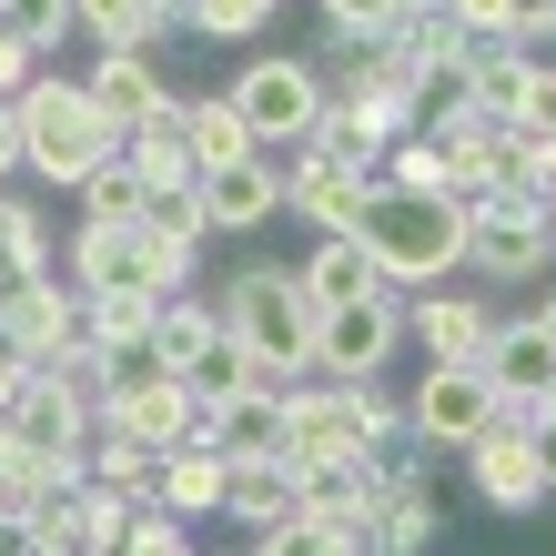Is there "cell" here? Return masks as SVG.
<instances>
[{"mask_svg": "<svg viewBox=\"0 0 556 556\" xmlns=\"http://www.w3.org/2000/svg\"><path fill=\"white\" fill-rule=\"evenodd\" d=\"M182 132H192V173H213V162L253 152L243 112H233V91H182Z\"/></svg>", "mask_w": 556, "mask_h": 556, "instance_id": "24", "label": "cell"}, {"mask_svg": "<svg viewBox=\"0 0 556 556\" xmlns=\"http://www.w3.org/2000/svg\"><path fill=\"white\" fill-rule=\"evenodd\" d=\"M274 21V0H192L182 30H203V41H253V30Z\"/></svg>", "mask_w": 556, "mask_h": 556, "instance_id": "32", "label": "cell"}, {"mask_svg": "<svg viewBox=\"0 0 556 556\" xmlns=\"http://www.w3.org/2000/svg\"><path fill=\"white\" fill-rule=\"evenodd\" d=\"M223 91H233L243 132L274 152V142H304V132H314V112H324V61L264 51V61H243V81H223Z\"/></svg>", "mask_w": 556, "mask_h": 556, "instance_id": "5", "label": "cell"}, {"mask_svg": "<svg viewBox=\"0 0 556 556\" xmlns=\"http://www.w3.org/2000/svg\"><path fill=\"white\" fill-rule=\"evenodd\" d=\"M11 546H30V556H91V536H81V485H51V496H30V506H21V527H11Z\"/></svg>", "mask_w": 556, "mask_h": 556, "instance_id": "23", "label": "cell"}, {"mask_svg": "<svg viewBox=\"0 0 556 556\" xmlns=\"http://www.w3.org/2000/svg\"><path fill=\"white\" fill-rule=\"evenodd\" d=\"M122 527H132V485L81 476V536H91V556H112V546H122Z\"/></svg>", "mask_w": 556, "mask_h": 556, "instance_id": "30", "label": "cell"}, {"mask_svg": "<svg viewBox=\"0 0 556 556\" xmlns=\"http://www.w3.org/2000/svg\"><path fill=\"white\" fill-rule=\"evenodd\" d=\"M173 375H182V384H192V395H203V405L243 395V384H264V365H253V354H243V334H233V324H213V334L192 344V354H182ZM274 384H283V375H274Z\"/></svg>", "mask_w": 556, "mask_h": 556, "instance_id": "21", "label": "cell"}, {"mask_svg": "<svg viewBox=\"0 0 556 556\" xmlns=\"http://www.w3.org/2000/svg\"><path fill=\"white\" fill-rule=\"evenodd\" d=\"M405 344V293H354V304H324L314 314V375H384Z\"/></svg>", "mask_w": 556, "mask_h": 556, "instance_id": "6", "label": "cell"}, {"mask_svg": "<svg viewBox=\"0 0 556 556\" xmlns=\"http://www.w3.org/2000/svg\"><path fill=\"white\" fill-rule=\"evenodd\" d=\"M293 283L314 293V314H324V304H354V293H384L375 253L354 243V233H314V253H304V264H293Z\"/></svg>", "mask_w": 556, "mask_h": 556, "instance_id": "20", "label": "cell"}, {"mask_svg": "<svg viewBox=\"0 0 556 556\" xmlns=\"http://www.w3.org/2000/svg\"><path fill=\"white\" fill-rule=\"evenodd\" d=\"M344 233L375 253V274L395 293H425V283H445L455 264H466V192H445V182H384L375 173L365 213H354Z\"/></svg>", "mask_w": 556, "mask_h": 556, "instance_id": "1", "label": "cell"}, {"mask_svg": "<svg viewBox=\"0 0 556 556\" xmlns=\"http://www.w3.org/2000/svg\"><path fill=\"white\" fill-rule=\"evenodd\" d=\"M162 41H122V51H102V61H91V112H102V122H142L152 102H162V61H152Z\"/></svg>", "mask_w": 556, "mask_h": 556, "instance_id": "17", "label": "cell"}, {"mask_svg": "<svg viewBox=\"0 0 556 556\" xmlns=\"http://www.w3.org/2000/svg\"><path fill=\"white\" fill-rule=\"evenodd\" d=\"M152 496L173 506V516H223V445L213 435H192V445H173V455H152Z\"/></svg>", "mask_w": 556, "mask_h": 556, "instance_id": "18", "label": "cell"}, {"mask_svg": "<svg viewBox=\"0 0 556 556\" xmlns=\"http://www.w3.org/2000/svg\"><path fill=\"white\" fill-rule=\"evenodd\" d=\"M0 173H21V112L0 102Z\"/></svg>", "mask_w": 556, "mask_h": 556, "instance_id": "39", "label": "cell"}, {"mask_svg": "<svg viewBox=\"0 0 556 556\" xmlns=\"http://www.w3.org/2000/svg\"><path fill=\"white\" fill-rule=\"evenodd\" d=\"M485 415H496V384H485V365H425V384H415V405H405V425L435 455H466V435H485Z\"/></svg>", "mask_w": 556, "mask_h": 556, "instance_id": "8", "label": "cell"}, {"mask_svg": "<svg viewBox=\"0 0 556 556\" xmlns=\"http://www.w3.org/2000/svg\"><path fill=\"white\" fill-rule=\"evenodd\" d=\"M11 112H21V173H41V182H61V192H72L91 162H112V152H122V122L91 112V91H81V81L30 72V81L11 91Z\"/></svg>", "mask_w": 556, "mask_h": 556, "instance_id": "2", "label": "cell"}, {"mask_svg": "<svg viewBox=\"0 0 556 556\" xmlns=\"http://www.w3.org/2000/svg\"><path fill=\"white\" fill-rule=\"evenodd\" d=\"M72 30H91L102 51H122V41H173L162 0H72Z\"/></svg>", "mask_w": 556, "mask_h": 556, "instance_id": "25", "label": "cell"}, {"mask_svg": "<svg viewBox=\"0 0 556 556\" xmlns=\"http://www.w3.org/2000/svg\"><path fill=\"white\" fill-rule=\"evenodd\" d=\"M122 162L142 182H192V132H182V91H162L142 122H122Z\"/></svg>", "mask_w": 556, "mask_h": 556, "instance_id": "19", "label": "cell"}, {"mask_svg": "<svg viewBox=\"0 0 556 556\" xmlns=\"http://www.w3.org/2000/svg\"><path fill=\"white\" fill-rule=\"evenodd\" d=\"M223 516H233L243 536H264L293 516V466L283 455H223Z\"/></svg>", "mask_w": 556, "mask_h": 556, "instance_id": "16", "label": "cell"}, {"mask_svg": "<svg viewBox=\"0 0 556 556\" xmlns=\"http://www.w3.org/2000/svg\"><path fill=\"white\" fill-rule=\"evenodd\" d=\"M516 122L556 142V61H527V102H516Z\"/></svg>", "mask_w": 556, "mask_h": 556, "instance_id": "36", "label": "cell"}, {"mask_svg": "<svg viewBox=\"0 0 556 556\" xmlns=\"http://www.w3.org/2000/svg\"><path fill=\"white\" fill-rule=\"evenodd\" d=\"M324 21H334V41H375L405 21V0H324Z\"/></svg>", "mask_w": 556, "mask_h": 556, "instance_id": "35", "label": "cell"}, {"mask_svg": "<svg viewBox=\"0 0 556 556\" xmlns=\"http://www.w3.org/2000/svg\"><path fill=\"white\" fill-rule=\"evenodd\" d=\"M536 324H546V334H556V293H546V304H536Z\"/></svg>", "mask_w": 556, "mask_h": 556, "instance_id": "42", "label": "cell"}, {"mask_svg": "<svg viewBox=\"0 0 556 556\" xmlns=\"http://www.w3.org/2000/svg\"><path fill=\"white\" fill-rule=\"evenodd\" d=\"M192 192H203V223H213V233H253V223L283 213V173L264 162V142L233 152V162H213V173H192Z\"/></svg>", "mask_w": 556, "mask_h": 556, "instance_id": "11", "label": "cell"}, {"mask_svg": "<svg viewBox=\"0 0 556 556\" xmlns=\"http://www.w3.org/2000/svg\"><path fill=\"white\" fill-rule=\"evenodd\" d=\"M122 546H132V556H182V546H192V516H173L162 496H132V527H122Z\"/></svg>", "mask_w": 556, "mask_h": 556, "instance_id": "31", "label": "cell"}, {"mask_svg": "<svg viewBox=\"0 0 556 556\" xmlns=\"http://www.w3.org/2000/svg\"><path fill=\"white\" fill-rule=\"evenodd\" d=\"M21 375H30V354H21L11 334H0V395H11V384H21Z\"/></svg>", "mask_w": 556, "mask_h": 556, "instance_id": "40", "label": "cell"}, {"mask_svg": "<svg viewBox=\"0 0 556 556\" xmlns=\"http://www.w3.org/2000/svg\"><path fill=\"white\" fill-rule=\"evenodd\" d=\"M72 283L81 293H162L152 233H142V223H81V233H72Z\"/></svg>", "mask_w": 556, "mask_h": 556, "instance_id": "12", "label": "cell"}, {"mask_svg": "<svg viewBox=\"0 0 556 556\" xmlns=\"http://www.w3.org/2000/svg\"><path fill=\"white\" fill-rule=\"evenodd\" d=\"M365 192H375V173H354V162H324V152H304L283 173V213H304L314 233H344L354 213H365Z\"/></svg>", "mask_w": 556, "mask_h": 556, "instance_id": "14", "label": "cell"}, {"mask_svg": "<svg viewBox=\"0 0 556 556\" xmlns=\"http://www.w3.org/2000/svg\"><path fill=\"white\" fill-rule=\"evenodd\" d=\"M182 11H192V0H162V21H173V30H182Z\"/></svg>", "mask_w": 556, "mask_h": 556, "instance_id": "41", "label": "cell"}, {"mask_svg": "<svg viewBox=\"0 0 556 556\" xmlns=\"http://www.w3.org/2000/svg\"><path fill=\"white\" fill-rule=\"evenodd\" d=\"M173 365H162V334H112V344H91V405H122V395H142V384H162Z\"/></svg>", "mask_w": 556, "mask_h": 556, "instance_id": "22", "label": "cell"}, {"mask_svg": "<svg viewBox=\"0 0 556 556\" xmlns=\"http://www.w3.org/2000/svg\"><path fill=\"white\" fill-rule=\"evenodd\" d=\"M72 192H81V223H142V203H152V182H142L122 152H112V162H91Z\"/></svg>", "mask_w": 556, "mask_h": 556, "instance_id": "26", "label": "cell"}, {"mask_svg": "<svg viewBox=\"0 0 556 556\" xmlns=\"http://www.w3.org/2000/svg\"><path fill=\"white\" fill-rule=\"evenodd\" d=\"M213 324H223V304H203V293H162V324H152V334H162V365H182Z\"/></svg>", "mask_w": 556, "mask_h": 556, "instance_id": "29", "label": "cell"}, {"mask_svg": "<svg viewBox=\"0 0 556 556\" xmlns=\"http://www.w3.org/2000/svg\"><path fill=\"white\" fill-rule=\"evenodd\" d=\"M546 213H556V192H546Z\"/></svg>", "mask_w": 556, "mask_h": 556, "instance_id": "43", "label": "cell"}, {"mask_svg": "<svg viewBox=\"0 0 556 556\" xmlns=\"http://www.w3.org/2000/svg\"><path fill=\"white\" fill-rule=\"evenodd\" d=\"M0 334H11L30 365H61V354H91L81 344V283H51V274H30V283H0Z\"/></svg>", "mask_w": 556, "mask_h": 556, "instance_id": "10", "label": "cell"}, {"mask_svg": "<svg viewBox=\"0 0 556 556\" xmlns=\"http://www.w3.org/2000/svg\"><path fill=\"white\" fill-rule=\"evenodd\" d=\"M527 425H536V466H546V496H556V405H546V415H527Z\"/></svg>", "mask_w": 556, "mask_h": 556, "instance_id": "38", "label": "cell"}, {"mask_svg": "<svg viewBox=\"0 0 556 556\" xmlns=\"http://www.w3.org/2000/svg\"><path fill=\"white\" fill-rule=\"evenodd\" d=\"M455 30H485V41H516L527 30V0H445Z\"/></svg>", "mask_w": 556, "mask_h": 556, "instance_id": "34", "label": "cell"}, {"mask_svg": "<svg viewBox=\"0 0 556 556\" xmlns=\"http://www.w3.org/2000/svg\"><path fill=\"white\" fill-rule=\"evenodd\" d=\"M466 476H476V506H496V516L546 506L536 425H527V415H485V435H466Z\"/></svg>", "mask_w": 556, "mask_h": 556, "instance_id": "7", "label": "cell"}, {"mask_svg": "<svg viewBox=\"0 0 556 556\" xmlns=\"http://www.w3.org/2000/svg\"><path fill=\"white\" fill-rule=\"evenodd\" d=\"M30 274H51V233L21 192H0V283H30Z\"/></svg>", "mask_w": 556, "mask_h": 556, "instance_id": "27", "label": "cell"}, {"mask_svg": "<svg viewBox=\"0 0 556 556\" xmlns=\"http://www.w3.org/2000/svg\"><path fill=\"white\" fill-rule=\"evenodd\" d=\"M30 72H41V51H30V41H21L11 21H0V102H11V91H21Z\"/></svg>", "mask_w": 556, "mask_h": 556, "instance_id": "37", "label": "cell"}, {"mask_svg": "<svg viewBox=\"0 0 556 556\" xmlns=\"http://www.w3.org/2000/svg\"><path fill=\"white\" fill-rule=\"evenodd\" d=\"M213 304H223V324L243 334V354H253L264 375H283V384L314 375V293L293 283L283 264H243Z\"/></svg>", "mask_w": 556, "mask_h": 556, "instance_id": "3", "label": "cell"}, {"mask_svg": "<svg viewBox=\"0 0 556 556\" xmlns=\"http://www.w3.org/2000/svg\"><path fill=\"white\" fill-rule=\"evenodd\" d=\"M405 334H415L425 354H445V365H485V334H496V314L466 304V293H435V283H425L415 304H405Z\"/></svg>", "mask_w": 556, "mask_h": 556, "instance_id": "15", "label": "cell"}, {"mask_svg": "<svg viewBox=\"0 0 556 556\" xmlns=\"http://www.w3.org/2000/svg\"><path fill=\"white\" fill-rule=\"evenodd\" d=\"M546 253H556V213L527 203V192H466V264L485 283H536L546 274Z\"/></svg>", "mask_w": 556, "mask_h": 556, "instance_id": "4", "label": "cell"}, {"mask_svg": "<svg viewBox=\"0 0 556 556\" xmlns=\"http://www.w3.org/2000/svg\"><path fill=\"white\" fill-rule=\"evenodd\" d=\"M485 384H496V415H546L556 405V334L536 314H496V334H485Z\"/></svg>", "mask_w": 556, "mask_h": 556, "instance_id": "9", "label": "cell"}, {"mask_svg": "<svg viewBox=\"0 0 556 556\" xmlns=\"http://www.w3.org/2000/svg\"><path fill=\"white\" fill-rule=\"evenodd\" d=\"M0 21H11L30 51H61V41H72V0H0Z\"/></svg>", "mask_w": 556, "mask_h": 556, "instance_id": "33", "label": "cell"}, {"mask_svg": "<svg viewBox=\"0 0 556 556\" xmlns=\"http://www.w3.org/2000/svg\"><path fill=\"white\" fill-rule=\"evenodd\" d=\"M91 415L122 425V435H142L152 455H173V445L203 435V395H192L182 375H162V384H142V395H122V405H91Z\"/></svg>", "mask_w": 556, "mask_h": 556, "instance_id": "13", "label": "cell"}, {"mask_svg": "<svg viewBox=\"0 0 556 556\" xmlns=\"http://www.w3.org/2000/svg\"><path fill=\"white\" fill-rule=\"evenodd\" d=\"M365 546H395V556L435 546V506H425V485H395V496L375 506V536H365Z\"/></svg>", "mask_w": 556, "mask_h": 556, "instance_id": "28", "label": "cell"}]
</instances>
